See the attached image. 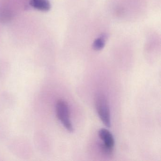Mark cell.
<instances>
[{
	"label": "cell",
	"mask_w": 161,
	"mask_h": 161,
	"mask_svg": "<svg viewBox=\"0 0 161 161\" xmlns=\"http://www.w3.org/2000/svg\"><path fill=\"white\" fill-rule=\"evenodd\" d=\"M56 112L57 118L65 129L70 132H73L74 129L70 121L69 107L67 103L63 100H58L56 104Z\"/></svg>",
	"instance_id": "2"
},
{
	"label": "cell",
	"mask_w": 161,
	"mask_h": 161,
	"mask_svg": "<svg viewBox=\"0 0 161 161\" xmlns=\"http://www.w3.org/2000/svg\"><path fill=\"white\" fill-rule=\"evenodd\" d=\"M95 105L101 120L106 127L110 128L111 114L109 103L105 95L101 93L97 94L95 97Z\"/></svg>",
	"instance_id": "1"
},
{
	"label": "cell",
	"mask_w": 161,
	"mask_h": 161,
	"mask_svg": "<svg viewBox=\"0 0 161 161\" xmlns=\"http://www.w3.org/2000/svg\"><path fill=\"white\" fill-rule=\"evenodd\" d=\"M106 38H107V36L106 35H103L100 37L97 38L94 41L93 44V48L97 51H99L102 49L105 45Z\"/></svg>",
	"instance_id": "5"
},
{
	"label": "cell",
	"mask_w": 161,
	"mask_h": 161,
	"mask_svg": "<svg viewBox=\"0 0 161 161\" xmlns=\"http://www.w3.org/2000/svg\"><path fill=\"white\" fill-rule=\"evenodd\" d=\"M11 13L6 9L0 10V22H6L11 19Z\"/></svg>",
	"instance_id": "6"
},
{
	"label": "cell",
	"mask_w": 161,
	"mask_h": 161,
	"mask_svg": "<svg viewBox=\"0 0 161 161\" xmlns=\"http://www.w3.org/2000/svg\"><path fill=\"white\" fill-rule=\"evenodd\" d=\"M98 135L103 142L100 146L102 151L107 156H112L114 153L115 143L113 135L107 129L103 128L99 130Z\"/></svg>",
	"instance_id": "3"
},
{
	"label": "cell",
	"mask_w": 161,
	"mask_h": 161,
	"mask_svg": "<svg viewBox=\"0 0 161 161\" xmlns=\"http://www.w3.org/2000/svg\"><path fill=\"white\" fill-rule=\"evenodd\" d=\"M30 4L39 11L46 12L50 9V4L48 0H30Z\"/></svg>",
	"instance_id": "4"
}]
</instances>
